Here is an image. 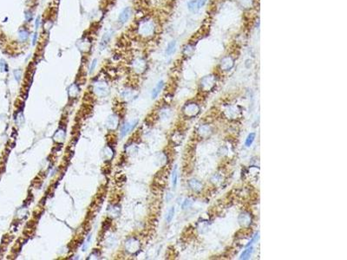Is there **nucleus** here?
Instances as JSON below:
<instances>
[{
	"label": "nucleus",
	"mask_w": 347,
	"mask_h": 260,
	"mask_svg": "<svg viewBox=\"0 0 347 260\" xmlns=\"http://www.w3.org/2000/svg\"><path fill=\"white\" fill-rule=\"evenodd\" d=\"M132 68L133 69L135 70V73L137 74H142L145 71L146 68H147V63L143 58L138 57L134 60V62L132 63Z\"/></svg>",
	"instance_id": "6"
},
{
	"label": "nucleus",
	"mask_w": 347,
	"mask_h": 260,
	"mask_svg": "<svg viewBox=\"0 0 347 260\" xmlns=\"http://www.w3.org/2000/svg\"><path fill=\"white\" fill-rule=\"evenodd\" d=\"M137 33L142 37H150L155 33V24L153 20L145 18L139 22L137 26Z\"/></svg>",
	"instance_id": "1"
},
{
	"label": "nucleus",
	"mask_w": 347,
	"mask_h": 260,
	"mask_svg": "<svg viewBox=\"0 0 347 260\" xmlns=\"http://www.w3.org/2000/svg\"><path fill=\"white\" fill-rule=\"evenodd\" d=\"M174 207H171L170 210L169 211V212H168L167 218H166V219H167V222H168V223H170V222L172 221V219H173L174 218Z\"/></svg>",
	"instance_id": "25"
},
{
	"label": "nucleus",
	"mask_w": 347,
	"mask_h": 260,
	"mask_svg": "<svg viewBox=\"0 0 347 260\" xmlns=\"http://www.w3.org/2000/svg\"><path fill=\"white\" fill-rule=\"evenodd\" d=\"M97 59H94V60L92 61L91 66H90V73H92L94 70H95V69L97 67Z\"/></svg>",
	"instance_id": "34"
},
{
	"label": "nucleus",
	"mask_w": 347,
	"mask_h": 260,
	"mask_svg": "<svg viewBox=\"0 0 347 260\" xmlns=\"http://www.w3.org/2000/svg\"><path fill=\"white\" fill-rule=\"evenodd\" d=\"M79 49L82 51H88L90 49V43L87 42V40H82L81 41V46L79 47Z\"/></svg>",
	"instance_id": "24"
},
{
	"label": "nucleus",
	"mask_w": 347,
	"mask_h": 260,
	"mask_svg": "<svg viewBox=\"0 0 347 260\" xmlns=\"http://www.w3.org/2000/svg\"><path fill=\"white\" fill-rule=\"evenodd\" d=\"M253 247H248L247 249H246V250H244L242 253H241V259H248L249 258L251 257V255H252V253H253Z\"/></svg>",
	"instance_id": "21"
},
{
	"label": "nucleus",
	"mask_w": 347,
	"mask_h": 260,
	"mask_svg": "<svg viewBox=\"0 0 347 260\" xmlns=\"http://www.w3.org/2000/svg\"><path fill=\"white\" fill-rule=\"evenodd\" d=\"M53 139L55 140H57L58 142H62L65 139V131L62 128H60L59 130H58L56 132V134L54 135Z\"/></svg>",
	"instance_id": "19"
},
{
	"label": "nucleus",
	"mask_w": 347,
	"mask_h": 260,
	"mask_svg": "<svg viewBox=\"0 0 347 260\" xmlns=\"http://www.w3.org/2000/svg\"><path fill=\"white\" fill-rule=\"evenodd\" d=\"M203 6L201 4V1L200 0H190L188 3V9L189 11L191 12H197L198 10H200L201 8H202Z\"/></svg>",
	"instance_id": "13"
},
{
	"label": "nucleus",
	"mask_w": 347,
	"mask_h": 260,
	"mask_svg": "<svg viewBox=\"0 0 347 260\" xmlns=\"http://www.w3.org/2000/svg\"><path fill=\"white\" fill-rule=\"evenodd\" d=\"M140 242L135 238H130L125 242V249L130 253H135L140 250Z\"/></svg>",
	"instance_id": "4"
},
{
	"label": "nucleus",
	"mask_w": 347,
	"mask_h": 260,
	"mask_svg": "<svg viewBox=\"0 0 347 260\" xmlns=\"http://www.w3.org/2000/svg\"><path fill=\"white\" fill-rule=\"evenodd\" d=\"M199 112H200V107L195 102H188L183 108L184 115L190 118H193L197 116Z\"/></svg>",
	"instance_id": "3"
},
{
	"label": "nucleus",
	"mask_w": 347,
	"mask_h": 260,
	"mask_svg": "<svg viewBox=\"0 0 347 260\" xmlns=\"http://www.w3.org/2000/svg\"><path fill=\"white\" fill-rule=\"evenodd\" d=\"M255 133H250L249 135H247V137H246V142H245L246 147H250L251 145L253 144V142L255 140Z\"/></svg>",
	"instance_id": "23"
},
{
	"label": "nucleus",
	"mask_w": 347,
	"mask_h": 260,
	"mask_svg": "<svg viewBox=\"0 0 347 260\" xmlns=\"http://www.w3.org/2000/svg\"><path fill=\"white\" fill-rule=\"evenodd\" d=\"M200 1H201V5H202V6H204V5H205V4L207 3V0H200Z\"/></svg>",
	"instance_id": "36"
},
{
	"label": "nucleus",
	"mask_w": 347,
	"mask_h": 260,
	"mask_svg": "<svg viewBox=\"0 0 347 260\" xmlns=\"http://www.w3.org/2000/svg\"><path fill=\"white\" fill-rule=\"evenodd\" d=\"M131 14H132V10H131V8H130V6L125 7L124 9H122V10L121 11L120 14L118 16V19H117L118 23H119L121 25H123V24H125L126 23H128V21L130 20V17H131Z\"/></svg>",
	"instance_id": "7"
},
{
	"label": "nucleus",
	"mask_w": 347,
	"mask_h": 260,
	"mask_svg": "<svg viewBox=\"0 0 347 260\" xmlns=\"http://www.w3.org/2000/svg\"><path fill=\"white\" fill-rule=\"evenodd\" d=\"M7 63H5V60L0 59V72H5L7 71Z\"/></svg>",
	"instance_id": "27"
},
{
	"label": "nucleus",
	"mask_w": 347,
	"mask_h": 260,
	"mask_svg": "<svg viewBox=\"0 0 347 260\" xmlns=\"http://www.w3.org/2000/svg\"><path fill=\"white\" fill-rule=\"evenodd\" d=\"M37 41H38V31H35L33 35H32V39H31V43H32L33 46L36 45Z\"/></svg>",
	"instance_id": "33"
},
{
	"label": "nucleus",
	"mask_w": 347,
	"mask_h": 260,
	"mask_svg": "<svg viewBox=\"0 0 347 260\" xmlns=\"http://www.w3.org/2000/svg\"><path fill=\"white\" fill-rule=\"evenodd\" d=\"M239 222L242 227H249L252 222V218L248 212H242L239 216Z\"/></svg>",
	"instance_id": "12"
},
{
	"label": "nucleus",
	"mask_w": 347,
	"mask_h": 260,
	"mask_svg": "<svg viewBox=\"0 0 347 260\" xmlns=\"http://www.w3.org/2000/svg\"><path fill=\"white\" fill-rule=\"evenodd\" d=\"M90 240H91V234H90V235H89L88 238H87L86 242L84 243V245H83V246H82V250H83V251H84V250H86V249L88 248V246H89V245H90Z\"/></svg>",
	"instance_id": "31"
},
{
	"label": "nucleus",
	"mask_w": 347,
	"mask_h": 260,
	"mask_svg": "<svg viewBox=\"0 0 347 260\" xmlns=\"http://www.w3.org/2000/svg\"><path fill=\"white\" fill-rule=\"evenodd\" d=\"M177 179H178V172H177V167L175 166L172 172V185H173L174 189L176 187L177 185Z\"/></svg>",
	"instance_id": "22"
},
{
	"label": "nucleus",
	"mask_w": 347,
	"mask_h": 260,
	"mask_svg": "<svg viewBox=\"0 0 347 260\" xmlns=\"http://www.w3.org/2000/svg\"><path fill=\"white\" fill-rule=\"evenodd\" d=\"M215 86V78L213 76L203 77L201 81V88L204 91H210Z\"/></svg>",
	"instance_id": "5"
},
{
	"label": "nucleus",
	"mask_w": 347,
	"mask_h": 260,
	"mask_svg": "<svg viewBox=\"0 0 347 260\" xmlns=\"http://www.w3.org/2000/svg\"><path fill=\"white\" fill-rule=\"evenodd\" d=\"M79 92H80V89L76 83L70 85L69 89H68V94H69L70 97H76L79 94Z\"/></svg>",
	"instance_id": "17"
},
{
	"label": "nucleus",
	"mask_w": 347,
	"mask_h": 260,
	"mask_svg": "<svg viewBox=\"0 0 347 260\" xmlns=\"http://www.w3.org/2000/svg\"><path fill=\"white\" fill-rule=\"evenodd\" d=\"M14 77H15V79H16V81H17V82H19L20 79H21V77H22V71H21L20 69H16V70H14Z\"/></svg>",
	"instance_id": "29"
},
{
	"label": "nucleus",
	"mask_w": 347,
	"mask_h": 260,
	"mask_svg": "<svg viewBox=\"0 0 347 260\" xmlns=\"http://www.w3.org/2000/svg\"><path fill=\"white\" fill-rule=\"evenodd\" d=\"M192 203L193 201L191 199H186L184 203L182 204V209H188L189 207L192 206Z\"/></svg>",
	"instance_id": "30"
},
{
	"label": "nucleus",
	"mask_w": 347,
	"mask_h": 260,
	"mask_svg": "<svg viewBox=\"0 0 347 260\" xmlns=\"http://www.w3.org/2000/svg\"><path fill=\"white\" fill-rule=\"evenodd\" d=\"M175 49H176V41L173 40V41L169 42V44H168L167 49H166V54L168 56H171L175 52Z\"/></svg>",
	"instance_id": "18"
},
{
	"label": "nucleus",
	"mask_w": 347,
	"mask_h": 260,
	"mask_svg": "<svg viewBox=\"0 0 347 260\" xmlns=\"http://www.w3.org/2000/svg\"><path fill=\"white\" fill-rule=\"evenodd\" d=\"M30 37V32L27 29H21L18 31V40L22 43H26Z\"/></svg>",
	"instance_id": "15"
},
{
	"label": "nucleus",
	"mask_w": 347,
	"mask_h": 260,
	"mask_svg": "<svg viewBox=\"0 0 347 260\" xmlns=\"http://www.w3.org/2000/svg\"><path fill=\"white\" fill-rule=\"evenodd\" d=\"M119 125V118L116 115H110L108 117L106 121V126L108 129L115 130Z\"/></svg>",
	"instance_id": "9"
},
{
	"label": "nucleus",
	"mask_w": 347,
	"mask_h": 260,
	"mask_svg": "<svg viewBox=\"0 0 347 260\" xmlns=\"http://www.w3.org/2000/svg\"><path fill=\"white\" fill-rule=\"evenodd\" d=\"M137 122H138V120H134L124 123L122 125V128H121V137H125L128 134H130V132L135 128V127L137 124Z\"/></svg>",
	"instance_id": "8"
},
{
	"label": "nucleus",
	"mask_w": 347,
	"mask_h": 260,
	"mask_svg": "<svg viewBox=\"0 0 347 260\" xmlns=\"http://www.w3.org/2000/svg\"><path fill=\"white\" fill-rule=\"evenodd\" d=\"M102 152H103V158L108 160H110L114 155V151L111 149L110 147H106Z\"/></svg>",
	"instance_id": "20"
},
{
	"label": "nucleus",
	"mask_w": 347,
	"mask_h": 260,
	"mask_svg": "<svg viewBox=\"0 0 347 260\" xmlns=\"http://www.w3.org/2000/svg\"><path fill=\"white\" fill-rule=\"evenodd\" d=\"M220 65L222 70H226V71L230 70L234 65V60L231 57H225L221 59Z\"/></svg>",
	"instance_id": "10"
},
{
	"label": "nucleus",
	"mask_w": 347,
	"mask_h": 260,
	"mask_svg": "<svg viewBox=\"0 0 347 260\" xmlns=\"http://www.w3.org/2000/svg\"><path fill=\"white\" fill-rule=\"evenodd\" d=\"M123 97L124 98H130L132 97V91L131 90H125L123 92Z\"/></svg>",
	"instance_id": "35"
},
{
	"label": "nucleus",
	"mask_w": 347,
	"mask_h": 260,
	"mask_svg": "<svg viewBox=\"0 0 347 260\" xmlns=\"http://www.w3.org/2000/svg\"><path fill=\"white\" fill-rule=\"evenodd\" d=\"M164 87V82L163 81H160L158 82V83L156 84V86L154 87L152 90V98L155 99L156 97L159 96V94L162 91V89H163Z\"/></svg>",
	"instance_id": "16"
},
{
	"label": "nucleus",
	"mask_w": 347,
	"mask_h": 260,
	"mask_svg": "<svg viewBox=\"0 0 347 260\" xmlns=\"http://www.w3.org/2000/svg\"><path fill=\"white\" fill-rule=\"evenodd\" d=\"M94 93L99 97H105L110 93V88L106 82L103 81H98L94 83L93 86Z\"/></svg>",
	"instance_id": "2"
},
{
	"label": "nucleus",
	"mask_w": 347,
	"mask_h": 260,
	"mask_svg": "<svg viewBox=\"0 0 347 260\" xmlns=\"http://www.w3.org/2000/svg\"><path fill=\"white\" fill-rule=\"evenodd\" d=\"M188 185L191 187V189L193 191H194V192H200L202 189V184H201V182L199 181L198 179H193L189 180Z\"/></svg>",
	"instance_id": "14"
},
{
	"label": "nucleus",
	"mask_w": 347,
	"mask_h": 260,
	"mask_svg": "<svg viewBox=\"0 0 347 260\" xmlns=\"http://www.w3.org/2000/svg\"><path fill=\"white\" fill-rule=\"evenodd\" d=\"M24 18L27 22H30V20L33 18V14L30 10H26L24 12Z\"/></svg>",
	"instance_id": "28"
},
{
	"label": "nucleus",
	"mask_w": 347,
	"mask_h": 260,
	"mask_svg": "<svg viewBox=\"0 0 347 260\" xmlns=\"http://www.w3.org/2000/svg\"><path fill=\"white\" fill-rule=\"evenodd\" d=\"M193 51H194V49L193 47H191V45H187L184 48V53L186 54V56H192Z\"/></svg>",
	"instance_id": "26"
},
{
	"label": "nucleus",
	"mask_w": 347,
	"mask_h": 260,
	"mask_svg": "<svg viewBox=\"0 0 347 260\" xmlns=\"http://www.w3.org/2000/svg\"><path fill=\"white\" fill-rule=\"evenodd\" d=\"M112 36H113V31L112 30H108V31H106L105 33L102 35V37L101 38V42H100V48H101V49H103L104 48H106L107 45L110 42Z\"/></svg>",
	"instance_id": "11"
},
{
	"label": "nucleus",
	"mask_w": 347,
	"mask_h": 260,
	"mask_svg": "<svg viewBox=\"0 0 347 260\" xmlns=\"http://www.w3.org/2000/svg\"><path fill=\"white\" fill-rule=\"evenodd\" d=\"M40 24H41V18H40V16H38L37 18H36V21H35V28H36V31L38 30Z\"/></svg>",
	"instance_id": "32"
}]
</instances>
